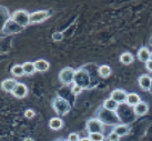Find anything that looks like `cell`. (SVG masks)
Here are the masks:
<instances>
[{"instance_id":"obj_18","label":"cell","mask_w":152,"mask_h":141,"mask_svg":"<svg viewBox=\"0 0 152 141\" xmlns=\"http://www.w3.org/2000/svg\"><path fill=\"white\" fill-rule=\"evenodd\" d=\"M102 107L110 110V111H114L117 112L118 111L119 107H120V104H119L117 101H114L112 98H108L106 99L104 101H103V104H102Z\"/></svg>"},{"instance_id":"obj_33","label":"cell","mask_w":152,"mask_h":141,"mask_svg":"<svg viewBox=\"0 0 152 141\" xmlns=\"http://www.w3.org/2000/svg\"><path fill=\"white\" fill-rule=\"evenodd\" d=\"M23 141H34V139H32V138H26Z\"/></svg>"},{"instance_id":"obj_26","label":"cell","mask_w":152,"mask_h":141,"mask_svg":"<svg viewBox=\"0 0 152 141\" xmlns=\"http://www.w3.org/2000/svg\"><path fill=\"white\" fill-rule=\"evenodd\" d=\"M82 90H83V88H81L80 85L73 83V85H72V88H71V92H72V94L78 96V94H80L81 92H82Z\"/></svg>"},{"instance_id":"obj_19","label":"cell","mask_w":152,"mask_h":141,"mask_svg":"<svg viewBox=\"0 0 152 141\" xmlns=\"http://www.w3.org/2000/svg\"><path fill=\"white\" fill-rule=\"evenodd\" d=\"M62 127H64V121L59 117H53V118H51L49 120V128L51 130L57 131V130H60Z\"/></svg>"},{"instance_id":"obj_22","label":"cell","mask_w":152,"mask_h":141,"mask_svg":"<svg viewBox=\"0 0 152 141\" xmlns=\"http://www.w3.org/2000/svg\"><path fill=\"white\" fill-rule=\"evenodd\" d=\"M11 75H12L15 78H20L25 75V70H23V67L22 64H15L11 68Z\"/></svg>"},{"instance_id":"obj_23","label":"cell","mask_w":152,"mask_h":141,"mask_svg":"<svg viewBox=\"0 0 152 141\" xmlns=\"http://www.w3.org/2000/svg\"><path fill=\"white\" fill-rule=\"evenodd\" d=\"M119 59H120V62H121V64H126V66H129V64H131L133 62L134 58H133V56L131 55L130 52H123Z\"/></svg>"},{"instance_id":"obj_17","label":"cell","mask_w":152,"mask_h":141,"mask_svg":"<svg viewBox=\"0 0 152 141\" xmlns=\"http://www.w3.org/2000/svg\"><path fill=\"white\" fill-rule=\"evenodd\" d=\"M34 67L38 72H46L50 68V64L45 59H39L34 61Z\"/></svg>"},{"instance_id":"obj_32","label":"cell","mask_w":152,"mask_h":141,"mask_svg":"<svg viewBox=\"0 0 152 141\" xmlns=\"http://www.w3.org/2000/svg\"><path fill=\"white\" fill-rule=\"evenodd\" d=\"M53 141H68V139L66 140L64 138H59V139H56V140H53Z\"/></svg>"},{"instance_id":"obj_30","label":"cell","mask_w":152,"mask_h":141,"mask_svg":"<svg viewBox=\"0 0 152 141\" xmlns=\"http://www.w3.org/2000/svg\"><path fill=\"white\" fill-rule=\"evenodd\" d=\"M145 68H147V70H149L150 72H152V61L151 60H149L148 62H145Z\"/></svg>"},{"instance_id":"obj_34","label":"cell","mask_w":152,"mask_h":141,"mask_svg":"<svg viewBox=\"0 0 152 141\" xmlns=\"http://www.w3.org/2000/svg\"><path fill=\"white\" fill-rule=\"evenodd\" d=\"M149 92L152 94V81H151V87H150V90H149Z\"/></svg>"},{"instance_id":"obj_14","label":"cell","mask_w":152,"mask_h":141,"mask_svg":"<svg viewBox=\"0 0 152 141\" xmlns=\"http://www.w3.org/2000/svg\"><path fill=\"white\" fill-rule=\"evenodd\" d=\"M151 81L152 78L148 75H142L140 76L139 79H138V82H139L140 88L144 91H149L150 90V87H151Z\"/></svg>"},{"instance_id":"obj_15","label":"cell","mask_w":152,"mask_h":141,"mask_svg":"<svg viewBox=\"0 0 152 141\" xmlns=\"http://www.w3.org/2000/svg\"><path fill=\"white\" fill-rule=\"evenodd\" d=\"M150 55H151V51L149 50L148 47H141L139 49V51L137 53V57H138V59L140 61H142V62H148L149 60H150Z\"/></svg>"},{"instance_id":"obj_35","label":"cell","mask_w":152,"mask_h":141,"mask_svg":"<svg viewBox=\"0 0 152 141\" xmlns=\"http://www.w3.org/2000/svg\"><path fill=\"white\" fill-rule=\"evenodd\" d=\"M150 45H151V46H152V37H151V38H150Z\"/></svg>"},{"instance_id":"obj_12","label":"cell","mask_w":152,"mask_h":141,"mask_svg":"<svg viewBox=\"0 0 152 141\" xmlns=\"http://www.w3.org/2000/svg\"><path fill=\"white\" fill-rule=\"evenodd\" d=\"M133 109V112L137 117H142V115H147L149 111V104L144 101H141L139 104H137L135 107L132 108Z\"/></svg>"},{"instance_id":"obj_8","label":"cell","mask_w":152,"mask_h":141,"mask_svg":"<svg viewBox=\"0 0 152 141\" xmlns=\"http://www.w3.org/2000/svg\"><path fill=\"white\" fill-rule=\"evenodd\" d=\"M50 17V11L48 10H38L30 13V23H40Z\"/></svg>"},{"instance_id":"obj_28","label":"cell","mask_w":152,"mask_h":141,"mask_svg":"<svg viewBox=\"0 0 152 141\" xmlns=\"http://www.w3.org/2000/svg\"><path fill=\"white\" fill-rule=\"evenodd\" d=\"M80 138H79V134L76 132H72L68 136V141H79Z\"/></svg>"},{"instance_id":"obj_2","label":"cell","mask_w":152,"mask_h":141,"mask_svg":"<svg viewBox=\"0 0 152 141\" xmlns=\"http://www.w3.org/2000/svg\"><path fill=\"white\" fill-rule=\"evenodd\" d=\"M52 109L53 111L59 115H66L68 112H70L71 110V104L68 101L67 99L62 98V97H55L52 99V102H51Z\"/></svg>"},{"instance_id":"obj_25","label":"cell","mask_w":152,"mask_h":141,"mask_svg":"<svg viewBox=\"0 0 152 141\" xmlns=\"http://www.w3.org/2000/svg\"><path fill=\"white\" fill-rule=\"evenodd\" d=\"M64 39V32H59V31H57L55 34H52V40L56 41V42H59Z\"/></svg>"},{"instance_id":"obj_36","label":"cell","mask_w":152,"mask_h":141,"mask_svg":"<svg viewBox=\"0 0 152 141\" xmlns=\"http://www.w3.org/2000/svg\"><path fill=\"white\" fill-rule=\"evenodd\" d=\"M150 60L152 61V51H151V55H150Z\"/></svg>"},{"instance_id":"obj_13","label":"cell","mask_w":152,"mask_h":141,"mask_svg":"<svg viewBox=\"0 0 152 141\" xmlns=\"http://www.w3.org/2000/svg\"><path fill=\"white\" fill-rule=\"evenodd\" d=\"M112 131L117 133L120 138L126 137V136H128V134L130 133V126L126 123H120V124H118V126L113 127V130H112Z\"/></svg>"},{"instance_id":"obj_20","label":"cell","mask_w":152,"mask_h":141,"mask_svg":"<svg viewBox=\"0 0 152 141\" xmlns=\"http://www.w3.org/2000/svg\"><path fill=\"white\" fill-rule=\"evenodd\" d=\"M111 72H112V70L108 64H102L98 68V73L101 78H109Z\"/></svg>"},{"instance_id":"obj_24","label":"cell","mask_w":152,"mask_h":141,"mask_svg":"<svg viewBox=\"0 0 152 141\" xmlns=\"http://www.w3.org/2000/svg\"><path fill=\"white\" fill-rule=\"evenodd\" d=\"M89 138L91 141H104L106 137L103 133H91L89 134Z\"/></svg>"},{"instance_id":"obj_5","label":"cell","mask_w":152,"mask_h":141,"mask_svg":"<svg viewBox=\"0 0 152 141\" xmlns=\"http://www.w3.org/2000/svg\"><path fill=\"white\" fill-rule=\"evenodd\" d=\"M11 19L22 28L30 25V13L26 10H16L11 15Z\"/></svg>"},{"instance_id":"obj_27","label":"cell","mask_w":152,"mask_h":141,"mask_svg":"<svg viewBox=\"0 0 152 141\" xmlns=\"http://www.w3.org/2000/svg\"><path fill=\"white\" fill-rule=\"evenodd\" d=\"M107 139H108V141H119L120 140V137H119L115 132L111 131V132L109 133V136L107 137Z\"/></svg>"},{"instance_id":"obj_7","label":"cell","mask_w":152,"mask_h":141,"mask_svg":"<svg viewBox=\"0 0 152 141\" xmlns=\"http://www.w3.org/2000/svg\"><path fill=\"white\" fill-rule=\"evenodd\" d=\"M103 126L104 124L94 117V118H90L87 121L86 129H87L88 134H91V133H102L103 132Z\"/></svg>"},{"instance_id":"obj_9","label":"cell","mask_w":152,"mask_h":141,"mask_svg":"<svg viewBox=\"0 0 152 141\" xmlns=\"http://www.w3.org/2000/svg\"><path fill=\"white\" fill-rule=\"evenodd\" d=\"M127 97L128 94L123 89H114L110 94V98H112L119 104H124L127 101Z\"/></svg>"},{"instance_id":"obj_31","label":"cell","mask_w":152,"mask_h":141,"mask_svg":"<svg viewBox=\"0 0 152 141\" xmlns=\"http://www.w3.org/2000/svg\"><path fill=\"white\" fill-rule=\"evenodd\" d=\"M79 141H91V140H90V138L89 137H85V138H81Z\"/></svg>"},{"instance_id":"obj_16","label":"cell","mask_w":152,"mask_h":141,"mask_svg":"<svg viewBox=\"0 0 152 141\" xmlns=\"http://www.w3.org/2000/svg\"><path fill=\"white\" fill-rule=\"evenodd\" d=\"M141 102V98L138 94L135 92H131V94H128L127 97V101H126V104H128L129 107H135L137 104H139Z\"/></svg>"},{"instance_id":"obj_3","label":"cell","mask_w":152,"mask_h":141,"mask_svg":"<svg viewBox=\"0 0 152 141\" xmlns=\"http://www.w3.org/2000/svg\"><path fill=\"white\" fill-rule=\"evenodd\" d=\"M75 85H80L81 88L87 89L91 85V77L90 73L86 68H79L76 70V75H75Z\"/></svg>"},{"instance_id":"obj_4","label":"cell","mask_w":152,"mask_h":141,"mask_svg":"<svg viewBox=\"0 0 152 141\" xmlns=\"http://www.w3.org/2000/svg\"><path fill=\"white\" fill-rule=\"evenodd\" d=\"M76 69L71 67H66L59 72V81L64 85H70L75 82Z\"/></svg>"},{"instance_id":"obj_29","label":"cell","mask_w":152,"mask_h":141,"mask_svg":"<svg viewBox=\"0 0 152 141\" xmlns=\"http://www.w3.org/2000/svg\"><path fill=\"white\" fill-rule=\"evenodd\" d=\"M34 115H36V113H34V111L32 109H27L25 111V117L28 118V119H32L34 117Z\"/></svg>"},{"instance_id":"obj_11","label":"cell","mask_w":152,"mask_h":141,"mask_svg":"<svg viewBox=\"0 0 152 141\" xmlns=\"http://www.w3.org/2000/svg\"><path fill=\"white\" fill-rule=\"evenodd\" d=\"M18 85L17 79H6L1 82V89L6 91V92H10L12 94V91L15 90L16 85Z\"/></svg>"},{"instance_id":"obj_1","label":"cell","mask_w":152,"mask_h":141,"mask_svg":"<svg viewBox=\"0 0 152 141\" xmlns=\"http://www.w3.org/2000/svg\"><path fill=\"white\" fill-rule=\"evenodd\" d=\"M97 119H99L103 124H107V126H112V127H115L118 124L121 123L120 121V118L117 112L114 111H110L106 108H103L102 106L98 108L96 110V115H94Z\"/></svg>"},{"instance_id":"obj_6","label":"cell","mask_w":152,"mask_h":141,"mask_svg":"<svg viewBox=\"0 0 152 141\" xmlns=\"http://www.w3.org/2000/svg\"><path fill=\"white\" fill-rule=\"evenodd\" d=\"M22 30H23V28L19 26L17 22H15L12 19L10 18L8 21L1 27V34H2V36H10V34L21 32Z\"/></svg>"},{"instance_id":"obj_21","label":"cell","mask_w":152,"mask_h":141,"mask_svg":"<svg viewBox=\"0 0 152 141\" xmlns=\"http://www.w3.org/2000/svg\"><path fill=\"white\" fill-rule=\"evenodd\" d=\"M22 67H23V70H25V75H27V76H31L34 72H37L36 67H34V62L27 61V62H25V64H22Z\"/></svg>"},{"instance_id":"obj_10","label":"cell","mask_w":152,"mask_h":141,"mask_svg":"<svg viewBox=\"0 0 152 141\" xmlns=\"http://www.w3.org/2000/svg\"><path fill=\"white\" fill-rule=\"evenodd\" d=\"M27 94H28V88H27V85L25 83H22V82H18V85H16L15 90L12 91V96L18 99H22L25 98Z\"/></svg>"}]
</instances>
